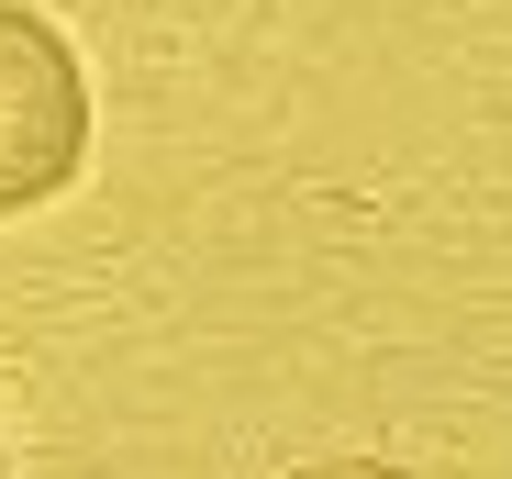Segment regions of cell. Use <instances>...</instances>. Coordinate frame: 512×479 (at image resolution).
I'll list each match as a JSON object with an SVG mask.
<instances>
[{
	"mask_svg": "<svg viewBox=\"0 0 512 479\" xmlns=\"http://www.w3.org/2000/svg\"><path fill=\"white\" fill-rule=\"evenodd\" d=\"M78 156H90V78H78V45L23 12V0H0V223L12 212H45Z\"/></svg>",
	"mask_w": 512,
	"mask_h": 479,
	"instance_id": "obj_1",
	"label": "cell"
},
{
	"mask_svg": "<svg viewBox=\"0 0 512 479\" xmlns=\"http://www.w3.org/2000/svg\"><path fill=\"white\" fill-rule=\"evenodd\" d=\"M290 479H412V468H390V457H312V468H290Z\"/></svg>",
	"mask_w": 512,
	"mask_h": 479,
	"instance_id": "obj_2",
	"label": "cell"
},
{
	"mask_svg": "<svg viewBox=\"0 0 512 479\" xmlns=\"http://www.w3.org/2000/svg\"><path fill=\"white\" fill-rule=\"evenodd\" d=\"M0 479H12V468H0Z\"/></svg>",
	"mask_w": 512,
	"mask_h": 479,
	"instance_id": "obj_3",
	"label": "cell"
}]
</instances>
